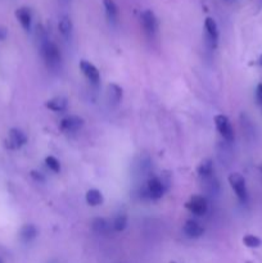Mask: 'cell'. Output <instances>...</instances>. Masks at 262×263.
<instances>
[{
  "label": "cell",
  "instance_id": "cell-24",
  "mask_svg": "<svg viewBox=\"0 0 262 263\" xmlns=\"http://www.w3.org/2000/svg\"><path fill=\"white\" fill-rule=\"evenodd\" d=\"M256 100L259 105H262V84H258L256 87Z\"/></svg>",
  "mask_w": 262,
  "mask_h": 263
},
{
  "label": "cell",
  "instance_id": "cell-25",
  "mask_svg": "<svg viewBox=\"0 0 262 263\" xmlns=\"http://www.w3.org/2000/svg\"><path fill=\"white\" fill-rule=\"evenodd\" d=\"M7 35H8L7 30H5L4 27H0V40H4V39L7 37Z\"/></svg>",
  "mask_w": 262,
  "mask_h": 263
},
{
  "label": "cell",
  "instance_id": "cell-18",
  "mask_svg": "<svg viewBox=\"0 0 262 263\" xmlns=\"http://www.w3.org/2000/svg\"><path fill=\"white\" fill-rule=\"evenodd\" d=\"M85 199H86V203L91 207H98L103 203V194L100 190L98 189H90L87 190L86 195H85Z\"/></svg>",
  "mask_w": 262,
  "mask_h": 263
},
{
  "label": "cell",
  "instance_id": "cell-11",
  "mask_svg": "<svg viewBox=\"0 0 262 263\" xmlns=\"http://www.w3.org/2000/svg\"><path fill=\"white\" fill-rule=\"evenodd\" d=\"M185 236L189 239H198L204 234V228L194 220H188L182 228Z\"/></svg>",
  "mask_w": 262,
  "mask_h": 263
},
{
  "label": "cell",
  "instance_id": "cell-21",
  "mask_svg": "<svg viewBox=\"0 0 262 263\" xmlns=\"http://www.w3.org/2000/svg\"><path fill=\"white\" fill-rule=\"evenodd\" d=\"M113 230L121 233V231L125 230L127 228V216L125 213H120L118 216H116L115 221H113Z\"/></svg>",
  "mask_w": 262,
  "mask_h": 263
},
{
  "label": "cell",
  "instance_id": "cell-23",
  "mask_svg": "<svg viewBox=\"0 0 262 263\" xmlns=\"http://www.w3.org/2000/svg\"><path fill=\"white\" fill-rule=\"evenodd\" d=\"M45 164H46V167L50 170V171L55 172V174H58V172L61 171V163H59V161L55 158V157H53V156L46 157Z\"/></svg>",
  "mask_w": 262,
  "mask_h": 263
},
{
  "label": "cell",
  "instance_id": "cell-3",
  "mask_svg": "<svg viewBox=\"0 0 262 263\" xmlns=\"http://www.w3.org/2000/svg\"><path fill=\"white\" fill-rule=\"evenodd\" d=\"M215 125L217 131L220 133V135L225 139L226 141L231 143L235 139V135H234V128L231 126L230 120H229L228 116L225 115H217L215 116Z\"/></svg>",
  "mask_w": 262,
  "mask_h": 263
},
{
  "label": "cell",
  "instance_id": "cell-14",
  "mask_svg": "<svg viewBox=\"0 0 262 263\" xmlns=\"http://www.w3.org/2000/svg\"><path fill=\"white\" fill-rule=\"evenodd\" d=\"M103 5H104L105 15H107L109 23L116 25L118 22V7L116 2L115 0H103Z\"/></svg>",
  "mask_w": 262,
  "mask_h": 263
},
{
  "label": "cell",
  "instance_id": "cell-2",
  "mask_svg": "<svg viewBox=\"0 0 262 263\" xmlns=\"http://www.w3.org/2000/svg\"><path fill=\"white\" fill-rule=\"evenodd\" d=\"M228 180L231 189L234 190L236 198L239 199V202L246 204V203L248 202V190H247L246 179H244L239 172H233V174L229 175Z\"/></svg>",
  "mask_w": 262,
  "mask_h": 263
},
{
  "label": "cell",
  "instance_id": "cell-19",
  "mask_svg": "<svg viewBox=\"0 0 262 263\" xmlns=\"http://www.w3.org/2000/svg\"><path fill=\"white\" fill-rule=\"evenodd\" d=\"M72 28H73V25H72L71 18L68 15H63L58 22V30L61 32V35L63 37L68 39L72 33Z\"/></svg>",
  "mask_w": 262,
  "mask_h": 263
},
{
  "label": "cell",
  "instance_id": "cell-15",
  "mask_svg": "<svg viewBox=\"0 0 262 263\" xmlns=\"http://www.w3.org/2000/svg\"><path fill=\"white\" fill-rule=\"evenodd\" d=\"M38 236V229H36L35 225H31V223H27V225H23L20 230V239L23 241V243H30L33 239Z\"/></svg>",
  "mask_w": 262,
  "mask_h": 263
},
{
  "label": "cell",
  "instance_id": "cell-12",
  "mask_svg": "<svg viewBox=\"0 0 262 263\" xmlns=\"http://www.w3.org/2000/svg\"><path fill=\"white\" fill-rule=\"evenodd\" d=\"M15 18L22 26L25 31H31V25H32V13L28 7H21L15 10Z\"/></svg>",
  "mask_w": 262,
  "mask_h": 263
},
{
  "label": "cell",
  "instance_id": "cell-4",
  "mask_svg": "<svg viewBox=\"0 0 262 263\" xmlns=\"http://www.w3.org/2000/svg\"><path fill=\"white\" fill-rule=\"evenodd\" d=\"M140 21L141 26H143V30L149 37H153L154 35L158 31V20H157L156 14L153 13V10L146 9L144 10L140 14Z\"/></svg>",
  "mask_w": 262,
  "mask_h": 263
},
{
  "label": "cell",
  "instance_id": "cell-17",
  "mask_svg": "<svg viewBox=\"0 0 262 263\" xmlns=\"http://www.w3.org/2000/svg\"><path fill=\"white\" fill-rule=\"evenodd\" d=\"M122 95L123 91L120 85L115 84V82L109 84V86H108V99H109V102H112L113 104H118L122 100Z\"/></svg>",
  "mask_w": 262,
  "mask_h": 263
},
{
  "label": "cell",
  "instance_id": "cell-16",
  "mask_svg": "<svg viewBox=\"0 0 262 263\" xmlns=\"http://www.w3.org/2000/svg\"><path fill=\"white\" fill-rule=\"evenodd\" d=\"M91 229L95 234H98V235H107L110 230V225L105 218L97 217L92 220Z\"/></svg>",
  "mask_w": 262,
  "mask_h": 263
},
{
  "label": "cell",
  "instance_id": "cell-7",
  "mask_svg": "<svg viewBox=\"0 0 262 263\" xmlns=\"http://www.w3.org/2000/svg\"><path fill=\"white\" fill-rule=\"evenodd\" d=\"M82 126H84V118L73 115L64 117L59 123V128L63 133H76L80 128H82Z\"/></svg>",
  "mask_w": 262,
  "mask_h": 263
},
{
  "label": "cell",
  "instance_id": "cell-22",
  "mask_svg": "<svg viewBox=\"0 0 262 263\" xmlns=\"http://www.w3.org/2000/svg\"><path fill=\"white\" fill-rule=\"evenodd\" d=\"M243 244L246 247H248V248H258V247H261L262 240L258 236L248 234V235H246L243 238Z\"/></svg>",
  "mask_w": 262,
  "mask_h": 263
},
{
  "label": "cell",
  "instance_id": "cell-10",
  "mask_svg": "<svg viewBox=\"0 0 262 263\" xmlns=\"http://www.w3.org/2000/svg\"><path fill=\"white\" fill-rule=\"evenodd\" d=\"M80 69H81V72L84 73V76L86 77L87 80H89L91 84L97 85L98 82H99L100 80V73L99 71H98L97 67L94 66L92 63H90L89 61H81L80 62Z\"/></svg>",
  "mask_w": 262,
  "mask_h": 263
},
{
  "label": "cell",
  "instance_id": "cell-5",
  "mask_svg": "<svg viewBox=\"0 0 262 263\" xmlns=\"http://www.w3.org/2000/svg\"><path fill=\"white\" fill-rule=\"evenodd\" d=\"M185 207H186V210L190 211L193 215L203 216L207 213L208 203L207 199H205L204 197H202V195H193V197L186 202Z\"/></svg>",
  "mask_w": 262,
  "mask_h": 263
},
{
  "label": "cell",
  "instance_id": "cell-1",
  "mask_svg": "<svg viewBox=\"0 0 262 263\" xmlns=\"http://www.w3.org/2000/svg\"><path fill=\"white\" fill-rule=\"evenodd\" d=\"M36 36H38L39 45H40V53L43 55L44 61H45L48 68L57 69L62 63V54L59 51L58 46L49 40L46 36L45 30L41 26H38V31H36Z\"/></svg>",
  "mask_w": 262,
  "mask_h": 263
},
{
  "label": "cell",
  "instance_id": "cell-26",
  "mask_svg": "<svg viewBox=\"0 0 262 263\" xmlns=\"http://www.w3.org/2000/svg\"><path fill=\"white\" fill-rule=\"evenodd\" d=\"M258 63H259V66L262 67V54L261 55H259V59H258Z\"/></svg>",
  "mask_w": 262,
  "mask_h": 263
},
{
  "label": "cell",
  "instance_id": "cell-8",
  "mask_svg": "<svg viewBox=\"0 0 262 263\" xmlns=\"http://www.w3.org/2000/svg\"><path fill=\"white\" fill-rule=\"evenodd\" d=\"M27 143V136L21 128H12L8 134L7 146L9 149H20Z\"/></svg>",
  "mask_w": 262,
  "mask_h": 263
},
{
  "label": "cell",
  "instance_id": "cell-6",
  "mask_svg": "<svg viewBox=\"0 0 262 263\" xmlns=\"http://www.w3.org/2000/svg\"><path fill=\"white\" fill-rule=\"evenodd\" d=\"M204 30H205V43L208 44L211 49H215L217 46L218 41V27L217 23L213 18L207 17L204 21Z\"/></svg>",
  "mask_w": 262,
  "mask_h": 263
},
{
  "label": "cell",
  "instance_id": "cell-20",
  "mask_svg": "<svg viewBox=\"0 0 262 263\" xmlns=\"http://www.w3.org/2000/svg\"><path fill=\"white\" fill-rule=\"evenodd\" d=\"M197 171H198V175H199V177H202L203 180L208 179V177L212 176V174H213L212 159H204V161H203L202 163L198 166Z\"/></svg>",
  "mask_w": 262,
  "mask_h": 263
},
{
  "label": "cell",
  "instance_id": "cell-13",
  "mask_svg": "<svg viewBox=\"0 0 262 263\" xmlns=\"http://www.w3.org/2000/svg\"><path fill=\"white\" fill-rule=\"evenodd\" d=\"M45 107L53 112H64L68 107V100L64 97H55L51 99L46 100Z\"/></svg>",
  "mask_w": 262,
  "mask_h": 263
},
{
  "label": "cell",
  "instance_id": "cell-9",
  "mask_svg": "<svg viewBox=\"0 0 262 263\" xmlns=\"http://www.w3.org/2000/svg\"><path fill=\"white\" fill-rule=\"evenodd\" d=\"M146 193H148V197L151 199H159V198L163 197L164 187L163 182L158 179V177H152L148 180V184H146Z\"/></svg>",
  "mask_w": 262,
  "mask_h": 263
}]
</instances>
